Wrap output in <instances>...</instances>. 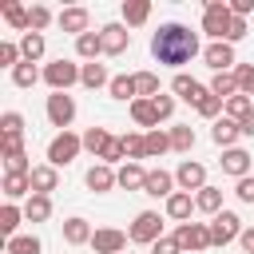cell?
Listing matches in <instances>:
<instances>
[{
	"label": "cell",
	"mask_w": 254,
	"mask_h": 254,
	"mask_svg": "<svg viewBox=\"0 0 254 254\" xmlns=\"http://www.w3.org/2000/svg\"><path fill=\"white\" fill-rule=\"evenodd\" d=\"M151 56L167 67H183L190 64L194 56H202V44H198V32L179 24V20H167L159 24V32L151 36Z\"/></svg>",
	"instance_id": "1"
},
{
	"label": "cell",
	"mask_w": 254,
	"mask_h": 254,
	"mask_svg": "<svg viewBox=\"0 0 254 254\" xmlns=\"http://www.w3.org/2000/svg\"><path fill=\"white\" fill-rule=\"evenodd\" d=\"M210 95H218L222 103L230 99V95H238V79H234V71H218V75H210Z\"/></svg>",
	"instance_id": "32"
},
{
	"label": "cell",
	"mask_w": 254,
	"mask_h": 254,
	"mask_svg": "<svg viewBox=\"0 0 254 254\" xmlns=\"http://www.w3.org/2000/svg\"><path fill=\"white\" fill-rule=\"evenodd\" d=\"M40 79H44V71H40L36 64H28V60L12 67V83H16V87H36Z\"/></svg>",
	"instance_id": "36"
},
{
	"label": "cell",
	"mask_w": 254,
	"mask_h": 254,
	"mask_svg": "<svg viewBox=\"0 0 254 254\" xmlns=\"http://www.w3.org/2000/svg\"><path fill=\"white\" fill-rule=\"evenodd\" d=\"M127 238H131L135 246H155V242L163 238V214H159V210H139L135 222L127 226Z\"/></svg>",
	"instance_id": "2"
},
{
	"label": "cell",
	"mask_w": 254,
	"mask_h": 254,
	"mask_svg": "<svg viewBox=\"0 0 254 254\" xmlns=\"http://www.w3.org/2000/svg\"><path fill=\"white\" fill-rule=\"evenodd\" d=\"M222 107H226V103H222L218 95H206V99H202V103H198L194 111H198L202 119H222Z\"/></svg>",
	"instance_id": "48"
},
{
	"label": "cell",
	"mask_w": 254,
	"mask_h": 254,
	"mask_svg": "<svg viewBox=\"0 0 254 254\" xmlns=\"http://www.w3.org/2000/svg\"><path fill=\"white\" fill-rule=\"evenodd\" d=\"M151 20V4L147 0H123V24L127 28H139Z\"/></svg>",
	"instance_id": "30"
},
{
	"label": "cell",
	"mask_w": 254,
	"mask_h": 254,
	"mask_svg": "<svg viewBox=\"0 0 254 254\" xmlns=\"http://www.w3.org/2000/svg\"><path fill=\"white\" fill-rule=\"evenodd\" d=\"M52 20H56V16H52L48 4H32V8H28V32H40V36H44V28H48Z\"/></svg>",
	"instance_id": "40"
},
{
	"label": "cell",
	"mask_w": 254,
	"mask_h": 254,
	"mask_svg": "<svg viewBox=\"0 0 254 254\" xmlns=\"http://www.w3.org/2000/svg\"><path fill=\"white\" fill-rule=\"evenodd\" d=\"M238 242H242V250H246V254H254V226H246Z\"/></svg>",
	"instance_id": "56"
},
{
	"label": "cell",
	"mask_w": 254,
	"mask_h": 254,
	"mask_svg": "<svg viewBox=\"0 0 254 254\" xmlns=\"http://www.w3.org/2000/svg\"><path fill=\"white\" fill-rule=\"evenodd\" d=\"M83 183H87V190L107 194V190H115V187H119V171H115V167H107V163H91V167H87V175H83Z\"/></svg>",
	"instance_id": "13"
},
{
	"label": "cell",
	"mask_w": 254,
	"mask_h": 254,
	"mask_svg": "<svg viewBox=\"0 0 254 254\" xmlns=\"http://www.w3.org/2000/svg\"><path fill=\"white\" fill-rule=\"evenodd\" d=\"M119 187L123 190H143L147 187V167L143 163H123L119 167Z\"/></svg>",
	"instance_id": "24"
},
{
	"label": "cell",
	"mask_w": 254,
	"mask_h": 254,
	"mask_svg": "<svg viewBox=\"0 0 254 254\" xmlns=\"http://www.w3.org/2000/svg\"><path fill=\"white\" fill-rule=\"evenodd\" d=\"M202 60H206V67H210L214 75L238 67V60H234V44H226V40H210V44L202 48Z\"/></svg>",
	"instance_id": "10"
},
{
	"label": "cell",
	"mask_w": 254,
	"mask_h": 254,
	"mask_svg": "<svg viewBox=\"0 0 254 254\" xmlns=\"http://www.w3.org/2000/svg\"><path fill=\"white\" fill-rule=\"evenodd\" d=\"M194 210H202V214H210V218L222 214V210H226V206H222V187H210V183H206V187L194 194Z\"/></svg>",
	"instance_id": "22"
},
{
	"label": "cell",
	"mask_w": 254,
	"mask_h": 254,
	"mask_svg": "<svg viewBox=\"0 0 254 254\" xmlns=\"http://www.w3.org/2000/svg\"><path fill=\"white\" fill-rule=\"evenodd\" d=\"M175 242H179V250L187 254H198V250H210L214 242H210V222H179L175 226Z\"/></svg>",
	"instance_id": "6"
},
{
	"label": "cell",
	"mask_w": 254,
	"mask_h": 254,
	"mask_svg": "<svg viewBox=\"0 0 254 254\" xmlns=\"http://www.w3.org/2000/svg\"><path fill=\"white\" fill-rule=\"evenodd\" d=\"M234 198H238V202H246V206L254 202V175H246V179H238V183H234Z\"/></svg>",
	"instance_id": "50"
},
{
	"label": "cell",
	"mask_w": 254,
	"mask_h": 254,
	"mask_svg": "<svg viewBox=\"0 0 254 254\" xmlns=\"http://www.w3.org/2000/svg\"><path fill=\"white\" fill-rule=\"evenodd\" d=\"M190 147H194V127H190V123H175V127H171V151L190 155Z\"/></svg>",
	"instance_id": "34"
},
{
	"label": "cell",
	"mask_w": 254,
	"mask_h": 254,
	"mask_svg": "<svg viewBox=\"0 0 254 254\" xmlns=\"http://www.w3.org/2000/svg\"><path fill=\"white\" fill-rule=\"evenodd\" d=\"M230 12H234V16H242V20H246V16H250V12H254V0H230Z\"/></svg>",
	"instance_id": "54"
},
{
	"label": "cell",
	"mask_w": 254,
	"mask_h": 254,
	"mask_svg": "<svg viewBox=\"0 0 254 254\" xmlns=\"http://www.w3.org/2000/svg\"><path fill=\"white\" fill-rule=\"evenodd\" d=\"M0 190H4L8 202H16V198H32V179H28V175H12V171H4Z\"/></svg>",
	"instance_id": "21"
},
{
	"label": "cell",
	"mask_w": 254,
	"mask_h": 254,
	"mask_svg": "<svg viewBox=\"0 0 254 254\" xmlns=\"http://www.w3.org/2000/svg\"><path fill=\"white\" fill-rule=\"evenodd\" d=\"M79 83L95 91V87H107V83H111V75H107V67H103V64H95V60H91V64H83V71H79Z\"/></svg>",
	"instance_id": "33"
},
{
	"label": "cell",
	"mask_w": 254,
	"mask_h": 254,
	"mask_svg": "<svg viewBox=\"0 0 254 254\" xmlns=\"http://www.w3.org/2000/svg\"><path fill=\"white\" fill-rule=\"evenodd\" d=\"M155 115H159V123L171 119V115H175V95H163V91H159V95H155Z\"/></svg>",
	"instance_id": "51"
},
{
	"label": "cell",
	"mask_w": 254,
	"mask_h": 254,
	"mask_svg": "<svg viewBox=\"0 0 254 254\" xmlns=\"http://www.w3.org/2000/svg\"><path fill=\"white\" fill-rule=\"evenodd\" d=\"M123 159H127V147H123V135H111V143L103 147V155H99V163H107V167H123Z\"/></svg>",
	"instance_id": "44"
},
{
	"label": "cell",
	"mask_w": 254,
	"mask_h": 254,
	"mask_svg": "<svg viewBox=\"0 0 254 254\" xmlns=\"http://www.w3.org/2000/svg\"><path fill=\"white\" fill-rule=\"evenodd\" d=\"M107 143H111V131H107V127H87V131H83V151H91L95 159L103 155Z\"/></svg>",
	"instance_id": "38"
},
{
	"label": "cell",
	"mask_w": 254,
	"mask_h": 254,
	"mask_svg": "<svg viewBox=\"0 0 254 254\" xmlns=\"http://www.w3.org/2000/svg\"><path fill=\"white\" fill-rule=\"evenodd\" d=\"M210 139H214L222 151H230V147L242 139V131H238V123H234V119H226V115H222V119H214V123H210Z\"/></svg>",
	"instance_id": "20"
},
{
	"label": "cell",
	"mask_w": 254,
	"mask_h": 254,
	"mask_svg": "<svg viewBox=\"0 0 254 254\" xmlns=\"http://www.w3.org/2000/svg\"><path fill=\"white\" fill-rule=\"evenodd\" d=\"M151 254H183L179 250V242H175V234H163L155 246H151Z\"/></svg>",
	"instance_id": "52"
},
{
	"label": "cell",
	"mask_w": 254,
	"mask_h": 254,
	"mask_svg": "<svg viewBox=\"0 0 254 254\" xmlns=\"http://www.w3.org/2000/svg\"><path fill=\"white\" fill-rule=\"evenodd\" d=\"M175 190H179V183H175L171 171H163V167L147 171V187H143V194H151V198H171Z\"/></svg>",
	"instance_id": "16"
},
{
	"label": "cell",
	"mask_w": 254,
	"mask_h": 254,
	"mask_svg": "<svg viewBox=\"0 0 254 254\" xmlns=\"http://www.w3.org/2000/svg\"><path fill=\"white\" fill-rule=\"evenodd\" d=\"M127 230H115V226H99L95 230V238H91V250L95 254H123L127 250Z\"/></svg>",
	"instance_id": "14"
},
{
	"label": "cell",
	"mask_w": 254,
	"mask_h": 254,
	"mask_svg": "<svg viewBox=\"0 0 254 254\" xmlns=\"http://www.w3.org/2000/svg\"><path fill=\"white\" fill-rule=\"evenodd\" d=\"M4 254H44V242L36 234H16V238H4Z\"/></svg>",
	"instance_id": "29"
},
{
	"label": "cell",
	"mask_w": 254,
	"mask_h": 254,
	"mask_svg": "<svg viewBox=\"0 0 254 254\" xmlns=\"http://www.w3.org/2000/svg\"><path fill=\"white\" fill-rule=\"evenodd\" d=\"M131 119H135L143 131H155V127H159V115H155V99H135V103H131Z\"/></svg>",
	"instance_id": "28"
},
{
	"label": "cell",
	"mask_w": 254,
	"mask_h": 254,
	"mask_svg": "<svg viewBox=\"0 0 254 254\" xmlns=\"http://www.w3.org/2000/svg\"><path fill=\"white\" fill-rule=\"evenodd\" d=\"M238 131H242V139H254V111H250V115L238 123Z\"/></svg>",
	"instance_id": "55"
},
{
	"label": "cell",
	"mask_w": 254,
	"mask_h": 254,
	"mask_svg": "<svg viewBox=\"0 0 254 254\" xmlns=\"http://www.w3.org/2000/svg\"><path fill=\"white\" fill-rule=\"evenodd\" d=\"M79 151H83V135H75V131H60V135L48 143V163L60 171V167L75 163V159H79Z\"/></svg>",
	"instance_id": "3"
},
{
	"label": "cell",
	"mask_w": 254,
	"mask_h": 254,
	"mask_svg": "<svg viewBox=\"0 0 254 254\" xmlns=\"http://www.w3.org/2000/svg\"><path fill=\"white\" fill-rule=\"evenodd\" d=\"M135 91H139V99H155L159 95V75L155 71H135Z\"/></svg>",
	"instance_id": "43"
},
{
	"label": "cell",
	"mask_w": 254,
	"mask_h": 254,
	"mask_svg": "<svg viewBox=\"0 0 254 254\" xmlns=\"http://www.w3.org/2000/svg\"><path fill=\"white\" fill-rule=\"evenodd\" d=\"M143 135H147V159H159V155L171 151V131L155 127V131H143Z\"/></svg>",
	"instance_id": "39"
},
{
	"label": "cell",
	"mask_w": 254,
	"mask_h": 254,
	"mask_svg": "<svg viewBox=\"0 0 254 254\" xmlns=\"http://www.w3.org/2000/svg\"><path fill=\"white\" fill-rule=\"evenodd\" d=\"M242 36H246V20H242V16H234V20H230V28H226V44H238Z\"/></svg>",
	"instance_id": "53"
},
{
	"label": "cell",
	"mask_w": 254,
	"mask_h": 254,
	"mask_svg": "<svg viewBox=\"0 0 254 254\" xmlns=\"http://www.w3.org/2000/svg\"><path fill=\"white\" fill-rule=\"evenodd\" d=\"M230 20H234L230 0H206V8H202V32H206L210 40H226Z\"/></svg>",
	"instance_id": "4"
},
{
	"label": "cell",
	"mask_w": 254,
	"mask_h": 254,
	"mask_svg": "<svg viewBox=\"0 0 254 254\" xmlns=\"http://www.w3.org/2000/svg\"><path fill=\"white\" fill-rule=\"evenodd\" d=\"M99 44H103V56H123V52L131 48V32H127V24H123V20L103 24V28H99Z\"/></svg>",
	"instance_id": "9"
},
{
	"label": "cell",
	"mask_w": 254,
	"mask_h": 254,
	"mask_svg": "<svg viewBox=\"0 0 254 254\" xmlns=\"http://www.w3.org/2000/svg\"><path fill=\"white\" fill-rule=\"evenodd\" d=\"M175 183H179V190H187V194L194 190V194H198V190L206 187V167L194 163V159H183V163L175 167Z\"/></svg>",
	"instance_id": "12"
},
{
	"label": "cell",
	"mask_w": 254,
	"mask_h": 254,
	"mask_svg": "<svg viewBox=\"0 0 254 254\" xmlns=\"http://www.w3.org/2000/svg\"><path fill=\"white\" fill-rule=\"evenodd\" d=\"M0 155H4V159L24 155V135H0Z\"/></svg>",
	"instance_id": "49"
},
{
	"label": "cell",
	"mask_w": 254,
	"mask_h": 254,
	"mask_svg": "<svg viewBox=\"0 0 254 254\" xmlns=\"http://www.w3.org/2000/svg\"><path fill=\"white\" fill-rule=\"evenodd\" d=\"M190 210H194V194L175 190V194L167 198V218H175V222H190Z\"/></svg>",
	"instance_id": "23"
},
{
	"label": "cell",
	"mask_w": 254,
	"mask_h": 254,
	"mask_svg": "<svg viewBox=\"0 0 254 254\" xmlns=\"http://www.w3.org/2000/svg\"><path fill=\"white\" fill-rule=\"evenodd\" d=\"M250 111H254V99H250V95H230V99H226V107H222V115H226V119H234V123H242Z\"/></svg>",
	"instance_id": "37"
},
{
	"label": "cell",
	"mask_w": 254,
	"mask_h": 254,
	"mask_svg": "<svg viewBox=\"0 0 254 254\" xmlns=\"http://www.w3.org/2000/svg\"><path fill=\"white\" fill-rule=\"evenodd\" d=\"M107 95H111V99H123V103H127V99L135 103V99H139V91H135V75H111Z\"/></svg>",
	"instance_id": "31"
},
{
	"label": "cell",
	"mask_w": 254,
	"mask_h": 254,
	"mask_svg": "<svg viewBox=\"0 0 254 254\" xmlns=\"http://www.w3.org/2000/svg\"><path fill=\"white\" fill-rule=\"evenodd\" d=\"M44 111H48V123H52V127L67 131V127H71V119H75V99H71L67 91H52V95H48V103H44Z\"/></svg>",
	"instance_id": "8"
},
{
	"label": "cell",
	"mask_w": 254,
	"mask_h": 254,
	"mask_svg": "<svg viewBox=\"0 0 254 254\" xmlns=\"http://www.w3.org/2000/svg\"><path fill=\"white\" fill-rule=\"evenodd\" d=\"M250 163H254V159H250V151H242V147H230V151H222V159H218L222 175H230L234 183L250 175Z\"/></svg>",
	"instance_id": "15"
},
{
	"label": "cell",
	"mask_w": 254,
	"mask_h": 254,
	"mask_svg": "<svg viewBox=\"0 0 254 254\" xmlns=\"http://www.w3.org/2000/svg\"><path fill=\"white\" fill-rule=\"evenodd\" d=\"M56 24H60L64 32H71V36L79 40L83 32H91V12H87V8H64V12L56 16Z\"/></svg>",
	"instance_id": "17"
},
{
	"label": "cell",
	"mask_w": 254,
	"mask_h": 254,
	"mask_svg": "<svg viewBox=\"0 0 254 254\" xmlns=\"http://www.w3.org/2000/svg\"><path fill=\"white\" fill-rule=\"evenodd\" d=\"M20 222H28V218H24V206H16V202H4V206H0V234H4V238H16Z\"/></svg>",
	"instance_id": "26"
},
{
	"label": "cell",
	"mask_w": 254,
	"mask_h": 254,
	"mask_svg": "<svg viewBox=\"0 0 254 254\" xmlns=\"http://www.w3.org/2000/svg\"><path fill=\"white\" fill-rule=\"evenodd\" d=\"M171 91H175V99L194 103V107H198V103L210 95V87H206V83H198V79H194V75H187V71H179V75L171 79Z\"/></svg>",
	"instance_id": "11"
},
{
	"label": "cell",
	"mask_w": 254,
	"mask_h": 254,
	"mask_svg": "<svg viewBox=\"0 0 254 254\" xmlns=\"http://www.w3.org/2000/svg\"><path fill=\"white\" fill-rule=\"evenodd\" d=\"M16 64H24V52H20V44H12V40H4L0 44V67H16Z\"/></svg>",
	"instance_id": "46"
},
{
	"label": "cell",
	"mask_w": 254,
	"mask_h": 254,
	"mask_svg": "<svg viewBox=\"0 0 254 254\" xmlns=\"http://www.w3.org/2000/svg\"><path fill=\"white\" fill-rule=\"evenodd\" d=\"M4 20H8V24H12V28L20 32V36L28 32V8H24V4H16V0H8V4H4Z\"/></svg>",
	"instance_id": "42"
},
{
	"label": "cell",
	"mask_w": 254,
	"mask_h": 254,
	"mask_svg": "<svg viewBox=\"0 0 254 254\" xmlns=\"http://www.w3.org/2000/svg\"><path fill=\"white\" fill-rule=\"evenodd\" d=\"M123 147H127V163H139V159H147V135H139V131H127V135H123Z\"/></svg>",
	"instance_id": "41"
},
{
	"label": "cell",
	"mask_w": 254,
	"mask_h": 254,
	"mask_svg": "<svg viewBox=\"0 0 254 254\" xmlns=\"http://www.w3.org/2000/svg\"><path fill=\"white\" fill-rule=\"evenodd\" d=\"M24 218H28V222H48V218H52V194H32V198H24Z\"/></svg>",
	"instance_id": "25"
},
{
	"label": "cell",
	"mask_w": 254,
	"mask_h": 254,
	"mask_svg": "<svg viewBox=\"0 0 254 254\" xmlns=\"http://www.w3.org/2000/svg\"><path fill=\"white\" fill-rule=\"evenodd\" d=\"M0 135H24V115L20 111H4L0 115Z\"/></svg>",
	"instance_id": "47"
},
{
	"label": "cell",
	"mask_w": 254,
	"mask_h": 254,
	"mask_svg": "<svg viewBox=\"0 0 254 254\" xmlns=\"http://www.w3.org/2000/svg\"><path fill=\"white\" fill-rule=\"evenodd\" d=\"M234 79H238V95H250L254 99V64H238L234 67Z\"/></svg>",
	"instance_id": "45"
},
{
	"label": "cell",
	"mask_w": 254,
	"mask_h": 254,
	"mask_svg": "<svg viewBox=\"0 0 254 254\" xmlns=\"http://www.w3.org/2000/svg\"><path fill=\"white\" fill-rule=\"evenodd\" d=\"M91 238H95V230H91L87 218H79V214L64 218V242L67 246H91Z\"/></svg>",
	"instance_id": "18"
},
{
	"label": "cell",
	"mask_w": 254,
	"mask_h": 254,
	"mask_svg": "<svg viewBox=\"0 0 254 254\" xmlns=\"http://www.w3.org/2000/svg\"><path fill=\"white\" fill-rule=\"evenodd\" d=\"M32 194H52L56 187H60V171L52 167V163H40V167H32Z\"/></svg>",
	"instance_id": "19"
},
{
	"label": "cell",
	"mask_w": 254,
	"mask_h": 254,
	"mask_svg": "<svg viewBox=\"0 0 254 254\" xmlns=\"http://www.w3.org/2000/svg\"><path fill=\"white\" fill-rule=\"evenodd\" d=\"M20 52H24L28 64H40L44 52H48V40H44L40 32H24V36H20Z\"/></svg>",
	"instance_id": "27"
},
{
	"label": "cell",
	"mask_w": 254,
	"mask_h": 254,
	"mask_svg": "<svg viewBox=\"0 0 254 254\" xmlns=\"http://www.w3.org/2000/svg\"><path fill=\"white\" fill-rule=\"evenodd\" d=\"M79 71H83V64H71V60H52V64H44V83L52 87V91H67V87H75L79 83Z\"/></svg>",
	"instance_id": "5"
},
{
	"label": "cell",
	"mask_w": 254,
	"mask_h": 254,
	"mask_svg": "<svg viewBox=\"0 0 254 254\" xmlns=\"http://www.w3.org/2000/svg\"><path fill=\"white\" fill-rule=\"evenodd\" d=\"M242 218L234 214V210H222V214H214L210 218V242L214 246H230V242H238L242 238Z\"/></svg>",
	"instance_id": "7"
},
{
	"label": "cell",
	"mask_w": 254,
	"mask_h": 254,
	"mask_svg": "<svg viewBox=\"0 0 254 254\" xmlns=\"http://www.w3.org/2000/svg\"><path fill=\"white\" fill-rule=\"evenodd\" d=\"M75 56L79 60H95V56H103V44H99V32H83L79 40H75Z\"/></svg>",
	"instance_id": "35"
}]
</instances>
